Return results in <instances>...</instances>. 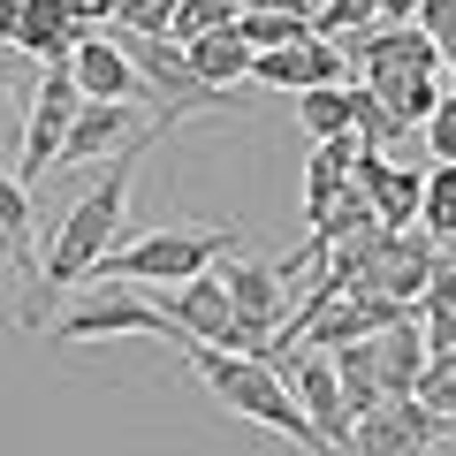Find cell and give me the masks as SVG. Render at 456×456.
Listing matches in <instances>:
<instances>
[{
	"mask_svg": "<svg viewBox=\"0 0 456 456\" xmlns=\"http://www.w3.org/2000/svg\"><path fill=\"white\" fill-rule=\"evenodd\" d=\"M441 305H456V259H434V281L419 297V312H441Z\"/></svg>",
	"mask_w": 456,
	"mask_h": 456,
	"instance_id": "31",
	"label": "cell"
},
{
	"mask_svg": "<svg viewBox=\"0 0 456 456\" xmlns=\"http://www.w3.org/2000/svg\"><path fill=\"white\" fill-rule=\"evenodd\" d=\"M297 122H305V137H358L350 130V84H312V92H297Z\"/></svg>",
	"mask_w": 456,
	"mask_h": 456,
	"instance_id": "22",
	"label": "cell"
},
{
	"mask_svg": "<svg viewBox=\"0 0 456 456\" xmlns=\"http://www.w3.org/2000/svg\"><path fill=\"white\" fill-rule=\"evenodd\" d=\"M114 335H145V342H175V320H167L160 305H145L137 297V281H99V297H84V305H69L61 320H53V342L61 350H84V342H114Z\"/></svg>",
	"mask_w": 456,
	"mask_h": 456,
	"instance_id": "5",
	"label": "cell"
},
{
	"mask_svg": "<svg viewBox=\"0 0 456 456\" xmlns=\"http://www.w3.org/2000/svg\"><path fill=\"white\" fill-rule=\"evenodd\" d=\"M426 327H419V312H403V320H388L380 327V395H411L419 388V373H426Z\"/></svg>",
	"mask_w": 456,
	"mask_h": 456,
	"instance_id": "16",
	"label": "cell"
},
{
	"mask_svg": "<svg viewBox=\"0 0 456 456\" xmlns=\"http://www.w3.org/2000/svg\"><path fill=\"white\" fill-rule=\"evenodd\" d=\"M350 167H358V137H320V152H312V167H305V213L312 221L350 191Z\"/></svg>",
	"mask_w": 456,
	"mask_h": 456,
	"instance_id": "17",
	"label": "cell"
},
{
	"mask_svg": "<svg viewBox=\"0 0 456 456\" xmlns=\"http://www.w3.org/2000/svg\"><path fill=\"white\" fill-rule=\"evenodd\" d=\"M419 221H426V236H434V244H456V160H434Z\"/></svg>",
	"mask_w": 456,
	"mask_h": 456,
	"instance_id": "25",
	"label": "cell"
},
{
	"mask_svg": "<svg viewBox=\"0 0 456 456\" xmlns=\"http://www.w3.org/2000/svg\"><path fill=\"white\" fill-rule=\"evenodd\" d=\"M69 16H77V23H92V31H99V23L114 31V0H69Z\"/></svg>",
	"mask_w": 456,
	"mask_h": 456,
	"instance_id": "32",
	"label": "cell"
},
{
	"mask_svg": "<svg viewBox=\"0 0 456 456\" xmlns=\"http://www.w3.org/2000/svg\"><path fill=\"white\" fill-rule=\"evenodd\" d=\"M191 69L206 84H251V46H244V31L228 23V31H206V38H191Z\"/></svg>",
	"mask_w": 456,
	"mask_h": 456,
	"instance_id": "20",
	"label": "cell"
},
{
	"mask_svg": "<svg viewBox=\"0 0 456 456\" xmlns=\"http://www.w3.org/2000/svg\"><path fill=\"white\" fill-rule=\"evenodd\" d=\"M441 434H449V426H441L419 395H380L373 411L350 419L342 456H426V449H441Z\"/></svg>",
	"mask_w": 456,
	"mask_h": 456,
	"instance_id": "7",
	"label": "cell"
},
{
	"mask_svg": "<svg viewBox=\"0 0 456 456\" xmlns=\"http://www.w3.org/2000/svg\"><path fill=\"white\" fill-rule=\"evenodd\" d=\"M77 107H84L77 69L46 61V77H38V107H31V122H23V160H16L23 183H38V175L61 167V137H69V122H77Z\"/></svg>",
	"mask_w": 456,
	"mask_h": 456,
	"instance_id": "9",
	"label": "cell"
},
{
	"mask_svg": "<svg viewBox=\"0 0 456 456\" xmlns=\"http://www.w3.org/2000/svg\"><path fill=\"white\" fill-rule=\"evenodd\" d=\"M221 289H228V305H236V320H244L251 335H266V342L289 335V289H281L274 259H228Z\"/></svg>",
	"mask_w": 456,
	"mask_h": 456,
	"instance_id": "12",
	"label": "cell"
},
{
	"mask_svg": "<svg viewBox=\"0 0 456 456\" xmlns=\"http://www.w3.org/2000/svg\"><path fill=\"white\" fill-rule=\"evenodd\" d=\"M358 191L373 198V221L380 228H411L419 221V206H426V175L419 167H388V152H373V145H358Z\"/></svg>",
	"mask_w": 456,
	"mask_h": 456,
	"instance_id": "13",
	"label": "cell"
},
{
	"mask_svg": "<svg viewBox=\"0 0 456 456\" xmlns=\"http://www.w3.org/2000/svg\"><path fill=\"white\" fill-rule=\"evenodd\" d=\"M350 130H358V145H373V152H388L395 137H411V122H403V114H395L388 99H380L373 84L358 77V84H350Z\"/></svg>",
	"mask_w": 456,
	"mask_h": 456,
	"instance_id": "21",
	"label": "cell"
},
{
	"mask_svg": "<svg viewBox=\"0 0 456 456\" xmlns=\"http://www.w3.org/2000/svg\"><path fill=\"white\" fill-rule=\"evenodd\" d=\"M312 31L335 38V46H350V38L380 31V0H320V8H312Z\"/></svg>",
	"mask_w": 456,
	"mask_h": 456,
	"instance_id": "24",
	"label": "cell"
},
{
	"mask_svg": "<svg viewBox=\"0 0 456 456\" xmlns=\"http://www.w3.org/2000/svg\"><path fill=\"white\" fill-rule=\"evenodd\" d=\"M160 312L175 320L183 342H221V350H259V358L274 350L266 335H251V327L236 320V305H228V289H221V274H213V266H206V274H191V281H175Z\"/></svg>",
	"mask_w": 456,
	"mask_h": 456,
	"instance_id": "6",
	"label": "cell"
},
{
	"mask_svg": "<svg viewBox=\"0 0 456 456\" xmlns=\"http://www.w3.org/2000/svg\"><path fill=\"white\" fill-rule=\"evenodd\" d=\"M419 137H426V152H434V160H456V92H441V107L419 122Z\"/></svg>",
	"mask_w": 456,
	"mask_h": 456,
	"instance_id": "29",
	"label": "cell"
},
{
	"mask_svg": "<svg viewBox=\"0 0 456 456\" xmlns=\"http://www.w3.org/2000/svg\"><path fill=\"white\" fill-rule=\"evenodd\" d=\"M0 281H8V259H0Z\"/></svg>",
	"mask_w": 456,
	"mask_h": 456,
	"instance_id": "37",
	"label": "cell"
},
{
	"mask_svg": "<svg viewBox=\"0 0 456 456\" xmlns=\"http://www.w3.org/2000/svg\"><path fill=\"white\" fill-rule=\"evenodd\" d=\"M419 16V0H380V23H411Z\"/></svg>",
	"mask_w": 456,
	"mask_h": 456,
	"instance_id": "35",
	"label": "cell"
},
{
	"mask_svg": "<svg viewBox=\"0 0 456 456\" xmlns=\"http://www.w3.org/2000/svg\"><path fill=\"white\" fill-rule=\"evenodd\" d=\"M251 84H266V92H312V84H350V46H335V38H297V46H266L251 53Z\"/></svg>",
	"mask_w": 456,
	"mask_h": 456,
	"instance_id": "10",
	"label": "cell"
},
{
	"mask_svg": "<svg viewBox=\"0 0 456 456\" xmlns=\"http://www.w3.org/2000/svg\"><path fill=\"white\" fill-rule=\"evenodd\" d=\"M69 69H77L84 99H137V69H130V53H122V38H107V31L84 38V46L69 53Z\"/></svg>",
	"mask_w": 456,
	"mask_h": 456,
	"instance_id": "14",
	"label": "cell"
},
{
	"mask_svg": "<svg viewBox=\"0 0 456 456\" xmlns=\"http://www.w3.org/2000/svg\"><path fill=\"white\" fill-rule=\"evenodd\" d=\"M122 53L137 69V99H152V137H175L191 114H228L236 92L206 84L191 69V46L183 38H145V31H122Z\"/></svg>",
	"mask_w": 456,
	"mask_h": 456,
	"instance_id": "3",
	"label": "cell"
},
{
	"mask_svg": "<svg viewBox=\"0 0 456 456\" xmlns=\"http://www.w3.org/2000/svg\"><path fill=\"white\" fill-rule=\"evenodd\" d=\"M23 38V0H0V46H16Z\"/></svg>",
	"mask_w": 456,
	"mask_h": 456,
	"instance_id": "33",
	"label": "cell"
},
{
	"mask_svg": "<svg viewBox=\"0 0 456 456\" xmlns=\"http://www.w3.org/2000/svg\"><path fill=\"white\" fill-rule=\"evenodd\" d=\"M183 358H191V373L206 380V395H213L221 411L266 426V434H289L305 456H335V449L320 441V426L305 419V403L289 395V380H281L274 358H259V350H221V342H183Z\"/></svg>",
	"mask_w": 456,
	"mask_h": 456,
	"instance_id": "2",
	"label": "cell"
},
{
	"mask_svg": "<svg viewBox=\"0 0 456 456\" xmlns=\"http://www.w3.org/2000/svg\"><path fill=\"white\" fill-rule=\"evenodd\" d=\"M152 122L137 114V99H84L77 107V122H69V137H61V167H92V160H107V152H122L130 137H145Z\"/></svg>",
	"mask_w": 456,
	"mask_h": 456,
	"instance_id": "11",
	"label": "cell"
},
{
	"mask_svg": "<svg viewBox=\"0 0 456 456\" xmlns=\"http://www.w3.org/2000/svg\"><path fill=\"white\" fill-rule=\"evenodd\" d=\"M31 236H38V206H31V183L0 167V259L23 266L31 259Z\"/></svg>",
	"mask_w": 456,
	"mask_h": 456,
	"instance_id": "19",
	"label": "cell"
},
{
	"mask_svg": "<svg viewBox=\"0 0 456 456\" xmlns=\"http://www.w3.org/2000/svg\"><path fill=\"white\" fill-rule=\"evenodd\" d=\"M236 31H244L251 53H266V46H297V38H312V16H297V8H244Z\"/></svg>",
	"mask_w": 456,
	"mask_h": 456,
	"instance_id": "23",
	"label": "cell"
},
{
	"mask_svg": "<svg viewBox=\"0 0 456 456\" xmlns=\"http://www.w3.org/2000/svg\"><path fill=\"white\" fill-rule=\"evenodd\" d=\"M365 84H373V92L403 114L411 130H419L426 114L441 107V69H365Z\"/></svg>",
	"mask_w": 456,
	"mask_h": 456,
	"instance_id": "18",
	"label": "cell"
},
{
	"mask_svg": "<svg viewBox=\"0 0 456 456\" xmlns=\"http://www.w3.org/2000/svg\"><path fill=\"white\" fill-rule=\"evenodd\" d=\"M84 38H92V23L69 16V0H23V38L16 46L31 53V61H69Z\"/></svg>",
	"mask_w": 456,
	"mask_h": 456,
	"instance_id": "15",
	"label": "cell"
},
{
	"mask_svg": "<svg viewBox=\"0 0 456 456\" xmlns=\"http://www.w3.org/2000/svg\"><path fill=\"white\" fill-rule=\"evenodd\" d=\"M244 244V228H152V236H130L99 259L92 281H137V289H175V281L206 274L213 259Z\"/></svg>",
	"mask_w": 456,
	"mask_h": 456,
	"instance_id": "4",
	"label": "cell"
},
{
	"mask_svg": "<svg viewBox=\"0 0 456 456\" xmlns=\"http://www.w3.org/2000/svg\"><path fill=\"white\" fill-rule=\"evenodd\" d=\"M411 23H419L426 38H441V46H449V38H456V0H419V16H411Z\"/></svg>",
	"mask_w": 456,
	"mask_h": 456,
	"instance_id": "30",
	"label": "cell"
},
{
	"mask_svg": "<svg viewBox=\"0 0 456 456\" xmlns=\"http://www.w3.org/2000/svg\"><path fill=\"white\" fill-rule=\"evenodd\" d=\"M266 358L281 365V380H289V395L305 403V419L320 426V441L342 456V441H350V403H342V380H335V350H320V342H305V350H266Z\"/></svg>",
	"mask_w": 456,
	"mask_h": 456,
	"instance_id": "8",
	"label": "cell"
},
{
	"mask_svg": "<svg viewBox=\"0 0 456 456\" xmlns=\"http://www.w3.org/2000/svg\"><path fill=\"white\" fill-rule=\"evenodd\" d=\"M145 145H152V130L145 137H130V145L107 160V175L92 183V191L77 198V206L61 213V228H53V244H46V259H38V297L23 305V327H46V297H61V289H77V281H92L99 274V259H107L114 244H122V228H130V191H137V160H145Z\"/></svg>",
	"mask_w": 456,
	"mask_h": 456,
	"instance_id": "1",
	"label": "cell"
},
{
	"mask_svg": "<svg viewBox=\"0 0 456 456\" xmlns=\"http://www.w3.org/2000/svg\"><path fill=\"white\" fill-rule=\"evenodd\" d=\"M312 8H320V0H312Z\"/></svg>",
	"mask_w": 456,
	"mask_h": 456,
	"instance_id": "38",
	"label": "cell"
},
{
	"mask_svg": "<svg viewBox=\"0 0 456 456\" xmlns=\"http://www.w3.org/2000/svg\"><path fill=\"white\" fill-rule=\"evenodd\" d=\"M244 8H297V16H312V0H244Z\"/></svg>",
	"mask_w": 456,
	"mask_h": 456,
	"instance_id": "36",
	"label": "cell"
},
{
	"mask_svg": "<svg viewBox=\"0 0 456 456\" xmlns=\"http://www.w3.org/2000/svg\"><path fill=\"white\" fill-rule=\"evenodd\" d=\"M419 395L426 411H434L441 426H456V350H441V358H426V373H419Z\"/></svg>",
	"mask_w": 456,
	"mask_h": 456,
	"instance_id": "26",
	"label": "cell"
},
{
	"mask_svg": "<svg viewBox=\"0 0 456 456\" xmlns=\"http://www.w3.org/2000/svg\"><path fill=\"white\" fill-rule=\"evenodd\" d=\"M236 16H244V0H183L175 8V38L191 46V38H206V31H228Z\"/></svg>",
	"mask_w": 456,
	"mask_h": 456,
	"instance_id": "28",
	"label": "cell"
},
{
	"mask_svg": "<svg viewBox=\"0 0 456 456\" xmlns=\"http://www.w3.org/2000/svg\"><path fill=\"white\" fill-rule=\"evenodd\" d=\"M0 137H16V92H8V77H0Z\"/></svg>",
	"mask_w": 456,
	"mask_h": 456,
	"instance_id": "34",
	"label": "cell"
},
{
	"mask_svg": "<svg viewBox=\"0 0 456 456\" xmlns=\"http://www.w3.org/2000/svg\"><path fill=\"white\" fill-rule=\"evenodd\" d=\"M175 8H183V0H114V31L175 38Z\"/></svg>",
	"mask_w": 456,
	"mask_h": 456,
	"instance_id": "27",
	"label": "cell"
}]
</instances>
